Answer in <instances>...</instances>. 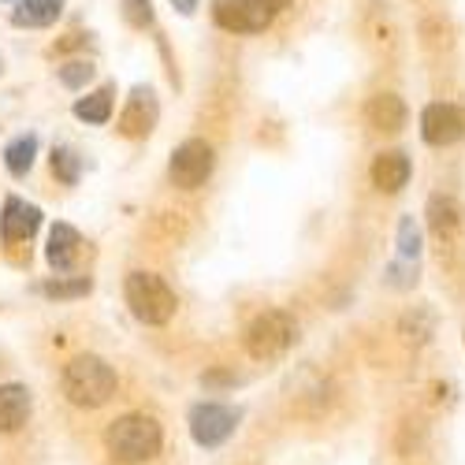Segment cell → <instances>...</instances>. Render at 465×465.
I'll use <instances>...</instances> for the list:
<instances>
[{
	"mask_svg": "<svg viewBox=\"0 0 465 465\" xmlns=\"http://www.w3.org/2000/svg\"><path fill=\"white\" fill-rule=\"evenodd\" d=\"M161 443H164V432H161V424L145 417V413H124V417H115L108 424V432H104V447L115 461H124V465H142L149 458H157L161 454Z\"/></svg>",
	"mask_w": 465,
	"mask_h": 465,
	"instance_id": "obj_1",
	"label": "cell"
},
{
	"mask_svg": "<svg viewBox=\"0 0 465 465\" xmlns=\"http://www.w3.org/2000/svg\"><path fill=\"white\" fill-rule=\"evenodd\" d=\"M64 395L83 406V410H97L115 395V372L104 358L97 354H79L71 358L64 369Z\"/></svg>",
	"mask_w": 465,
	"mask_h": 465,
	"instance_id": "obj_2",
	"label": "cell"
},
{
	"mask_svg": "<svg viewBox=\"0 0 465 465\" xmlns=\"http://www.w3.org/2000/svg\"><path fill=\"white\" fill-rule=\"evenodd\" d=\"M127 305L142 324H168L175 313V291L153 272H131L127 276Z\"/></svg>",
	"mask_w": 465,
	"mask_h": 465,
	"instance_id": "obj_3",
	"label": "cell"
},
{
	"mask_svg": "<svg viewBox=\"0 0 465 465\" xmlns=\"http://www.w3.org/2000/svg\"><path fill=\"white\" fill-rule=\"evenodd\" d=\"M291 0H213V19L223 30L235 34H257L272 23Z\"/></svg>",
	"mask_w": 465,
	"mask_h": 465,
	"instance_id": "obj_4",
	"label": "cell"
},
{
	"mask_svg": "<svg viewBox=\"0 0 465 465\" xmlns=\"http://www.w3.org/2000/svg\"><path fill=\"white\" fill-rule=\"evenodd\" d=\"M291 339H294V324H291V317L287 313H261L253 324H250V331H246V351L257 358V361H272V358H280L287 346H291Z\"/></svg>",
	"mask_w": 465,
	"mask_h": 465,
	"instance_id": "obj_5",
	"label": "cell"
},
{
	"mask_svg": "<svg viewBox=\"0 0 465 465\" xmlns=\"http://www.w3.org/2000/svg\"><path fill=\"white\" fill-rule=\"evenodd\" d=\"M213 175V145L190 138L172 153V183L183 190H198Z\"/></svg>",
	"mask_w": 465,
	"mask_h": 465,
	"instance_id": "obj_6",
	"label": "cell"
},
{
	"mask_svg": "<svg viewBox=\"0 0 465 465\" xmlns=\"http://www.w3.org/2000/svg\"><path fill=\"white\" fill-rule=\"evenodd\" d=\"M235 424H239L235 410H227L220 402H202V406H193V413H190V436H193V443H202V447H220L231 432H235Z\"/></svg>",
	"mask_w": 465,
	"mask_h": 465,
	"instance_id": "obj_7",
	"label": "cell"
},
{
	"mask_svg": "<svg viewBox=\"0 0 465 465\" xmlns=\"http://www.w3.org/2000/svg\"><path fill=\"white\" fill-rule=\"evenodd\" d=\"M420 134L429 145H450L465 134V112L458 104H429L420 115Z\"/></svg>",
	"mask_w": 465,
	"mask_h": 465,
	"instance_id": "obj_8",
	"label": "cell"
},
{
	"mask_svg": "<svg viewBox=\"0 0 465 465\" xmlns=\"http://www.w3.org/2000/svg\"><path fill=\"white\" fill-rule=\"evenodd\" d=\"M153 127H157V97H153V90L138 86L127 97V108L120 112V134L124 138H145Z\"/></svg>",
	"mask_w": 465,
	"mask_h": 465,
	"instance_id": "obj_9",
	"label": "cell"
},
{
	"mask_svg": "<svg viewBox=\"0 0 465 465\" xmlns=\"http://www.w3.org/2000/svg\"><path fill=\"white\" fill-rule=\"evenodd\" d=\"M37 223H42V213L34 205H26L19 198L5 202V216H0V235H5V242H26L37 231Z\"/></svg>",
	"mask_w": 465,
	"mask_h": 465,
	"instance_id": "obj_10",
	"label": "cell"
},
{
	"mask_svg": "<svg viewBox=\"0 0 465 465\" xmlns=\"http://www.w3.org/2000/svg\"><path fill=\"white\" fill-rule=\"evenodd\" d=\"M30 417V391L23 383L0 387V432H19Z\"/></svg>",
	"mask_w": 465,
	"mask_h": 465,
	"instance_id": "obj_11",
	"label": "cell"
},
{
	"mask_svg": "<svg viewBox=\"0 0 465 465\" xmlns=\"http://www.w3.org/2000/svg\"><path fill=\"white\" fill-rule=\"evenodd\" d=\"M372 183L383 193H399L410 183V161L402 157V153H380V157L372 161Z\"/></svg>",
	"mask_w": 465,
	"mask_h": 465,
	"instance_id": "obj_12",
	"label": "cell"
},
{
	"mask_svg": "<svg viewBox=\"0 0 465 465\" xmlns=\"http://www.w3.org/2000/svg\"><path fill=\"white\" fill-rule=\"evenodd\" d=\"M79 246H83L79 231H74L71 223H56V227H53V235H49V250H45V257H49V264L56 268V272H67V268L74 264V257H79Z\"/></svg>",
	"mask_w": 465,
	"mask_h": 465,
	"instance_id": "obj_13",
	"label": "cell"
},
{
	"mask_svg": "<svg viewBox=\"0 0 465 465\" xmlns=\"http://www.w3.org/2000/svg\"><path fill=\"white\" fill-rule=\"evenodd\" d=\"M365 120L376 127V131H399L406 124V104L395 97V94H376L365 108Z\"/></svg>",
	"mask_w": 465,
	"mask_h": 465,
	"instance_id": "obj_14",
	"label": "cell"
},
{
	"mask_svg": "<svg viewBox=\"0 0 465 465\" xmlns=\"http://www.w3.org/2000/svg\"><path fill=\"white\" fill-rule=\"evenodd\" d=\"M64 12V0H19V8L12 15L15 26H49Z\"/></svg>",
	"mask_w": 465,
	"mask_h": 465,
	"instance_id": "obj_15",
	"label": "cell"
},
{
	"mask_svg": "<svg viewBox=\"0 0 465 465\" xmlns=\"http://www.w3.org/2000/svg\"><path fill=\"white\" fill-rule=\"evenodd\" d=\"M461 223V213H458V202L447 198V193H436V198L429 202V227L436 231L440 239H450L454 231Z\"/></svg>",
	"mask_w": 465,
	"mask_h": 465,
	"instance_id": "obj_16",
	"label": "cell"
},
{
	"mask_svg": "<svg viewBox=\"0 0 465 465\" xmlns=\"http://www.w3.org/2000/svg\"><path fill=\"white\" fill-rule=\"evenodd\" d=\"M74 115L86 120V124H108V115H112V86L83 97L79 104H74Z\"/></svg>",
	"mask_w": 465,
	"mask_h": 465,
	"instance_id": "obj_17",
	"label": "cell"
},
{
	"mask_svg": "<svg viewBox=\"0 0 465 465\" xmlns=\"http://www.w3.org/2000/svg\"><path fill=\"white\" fill-rule=\"evenodd\" d=\"M34 153H37V142H34V138H15V142L5 149L8 172H12V175H26V172L34 168Z\"/></svg>",
	"mask_w": 465,
	"mask_h": 465,
	"instance_id": "obj_18",
	"label": "cell"
},
{
	"mask_svg": "<svg viewBox=\"0 0 465 465\" xmlns=\"http://www.w3.org/2000/svg\"><path fill=\"white\" fill-rule=\"evenodd\" d=\"M90 280L83 276V280H53V283H45L42 287V294L45 298H83V294H90Z\"/></svg>",
	"mask_w": 465,
	"mask_h": 465,
	"instance_id": "obj_19",
	"label": "cell"
},
{
	"mask_svg": "<svg viewBox=\"0 0 465 465\" xmlns=\"http://www.w3.org/2000/svg\"><path fill=\"white\" fill-rule=\"evenodd\" d=\"M90 79H94V64H86V60H71V64L60 67V83H64L67 90H79V86H86Z\"/></svg>",
	"mask_w": 465,
	"mask_h": 465,
	"instance_id": "obj_20",
	"label": "cell"
},
{
	"mask_svg": "<svg viewBox=\"0 0 465 465\" xmlns=\"http://www.w3.org/2000/svg\"><path fill=\"white\" fill-rule=\"evenodd\" d=\"M79 157L71 149H53V172L64 179V183H79Z\"/></svg>",
	"mask_w": 465,
	"mask_h": 465,
	"instance_id": "obj_21",
	"label": "cell"
},
{
	"mask_svg": "<svg viewBox=\"0 0 465 465\" xmlns=\"http://www.w3.org/2000/svg\"><path fill=\"white\" fill-rule=\"evenodd\" d=\"M399 253H402V261H417V253H420V235L410 216L399 223Z\"/></svg>",
	"mask_w": 465,
	"mask_h": 465,
	"instance_id": "obj_22",
	"label": "cell"
},
{
	"mask_svg": "<svg viewBox=\"0 0 465 465\" xmlns=\"http://www.w3.org/2000/svg\"><path fill=\"white\" fill-rule=\"evenodd\" d=\"M124 19L131 26H149L153 23V5L149 0H124Z\"/></svg>",
	"mask_w": 465,
	"mask_h": 465,
	"instance_id": "obj_23",
	"label": "cell"
},
{
	"mask_svg": "<svg viewBox=\"0 0 465 465\" xmlns=\"http://www.w3.org/2000/svg\"><path fill=\"white\" fill-rule=\"evenodd\" d=\"M172 5H175V8L183 12V15H190L193 8H198V0H172Z\"/></svg>",
	"mask_w": 465,
	"mask_h": 465,
	"instance_id": "obj_24",
	"label": "cell"
}]
</instances>
